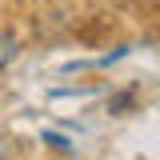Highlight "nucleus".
Listing matches in <instances>:
<instances>
[{"label": "nucleus", "mask_w": 160, "mask_h": 160, "mask_svg": "<svg viewBox=\"0 0 160 160\" xmlns=\"http://www.w3.org/2000/svg\"><path fill=\"white\" fill-rule=\"evenodd\" d=\"M44 144H52L56 152H72V144H68L64 136H56V132H44Z\"/></svg>", "instance_id": "2"}, {"label": "nucleus", "mask_w": 160, "mask_h": 160, "mask_svg": "<svg viewBox=\"0 0 160 160\" xmlns=\"http://www.w3.org/2000/svg\"><path fill=\"white\" fill-rule=\"evenodd\" d=\"M16 52H20V40H16V32H8V28H0V72L16 60Z\"/></svg>", "instance_id": "1"}, {"label": "nucleus", "mask_w": 160, "mask_h": 160, "mask_svg": "<svg viewBox=\"0 0 160 160\" xmlns=\"http://www.w3.org/2000/svg\"><path fill=\"white\" fill-rule=\"evenodd\" d=\"M4 156H8V148H4V136H0V160H4Z\"/></svg>", "instance_id": "3"}]
</instances>
